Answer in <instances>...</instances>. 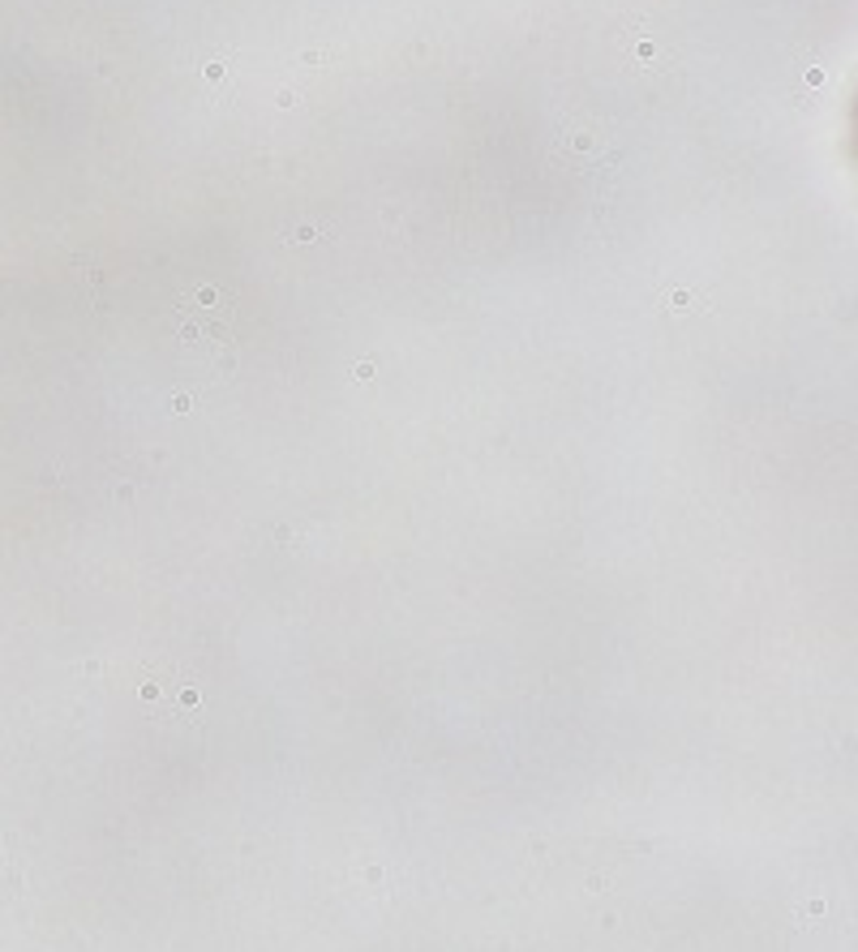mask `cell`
<instances>
[{"instance_id": "1", "label": "cell", "mask_w": 858, "mask_h": 952, "mask_svg": "<svg viewBox=\"0 0 858 952\" xmlns=\"http://www.w3.org/2000/svg\"><path fill=\"white\" fill-rule=\"evenodd\" d=\"M181 343L189 361H198L211 373H227L236 357V330H232V305L215 288H202L181 305Z\"/></svg>"}]
</instances>
